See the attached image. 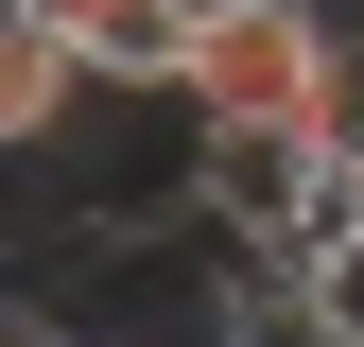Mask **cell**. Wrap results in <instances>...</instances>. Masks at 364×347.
Wrapping results in <instances>:
<instances>
[{
    "instance_id": "obj_1",
    "label": "cell",
    "mask_w": 364,
    "mask_h": 347,
    "mask_svg": "<svg viewBox=\"0 0 364 347\" xmlns=\"http://www.w3.org/2000/svg\"><path fill=\"white\" fill-rule=\"evenodd\" d=\"M173 122H278L295 156H347L364 122V35L330 0H191V53L156 87Z\"/></svg>"
},
{
    "instance_id": "obj_2",
    "label": "cell",
    "mask_w": 364,
    "mask_h": 347,
    "mask_svg": "<svg viewBox=\"0 0 364 347\" xmlns=\"http://www.w3.org/2000/svg\"><path fill=\"white\" fill-rule=\"evenodd\" d=\"M312 174H330V156H295L278 122H191V226H208L225 260H295Z\"/></svg>"
},
{
    "instance_id": "obj_3",
    "label": "cell",
    "mask_w": 364,
    "mask_h": 347,
    "mask_svg": "<svg viewBox=\"0 0 364 347\" xmlns=\"http://www.w3.org/2000/svg\"><path fill=\"white\" fill-rule=\"evenodd\" d=\"M35 35L87 70V87H173V53H191V0H18Z\"/></svg>"
},
{
    "instance_id": "obj_4",
    "label": "cell",
    "mask_w": 364,
    "mask_h": 347,
    "mask_svg": "<svg viewBox=\"0 0 364 347\" xmlns=\"http://www.w3.org/2000/svg\"><path fill=\"white\" fill-rule=\"evenodd\" d=\"M70 105H87V70L18 18V0H0V174H18V156H53V139H70Z\"/></svg>"
},
{
    "instance_id": "obj_5",
    "label": "cell",
    "mask_w": 364,
    "mask_h": 347,
    "mask_svg": "<svg viewBox=\"0 0 364 347\" xmlns=\"http://www.w3.org/2000/svg\"><path fill=\"white\" fill-rule=\"evenodd\" d=\"M70 347H87V330H70Z\"/></svg>"
}]
</instances>
